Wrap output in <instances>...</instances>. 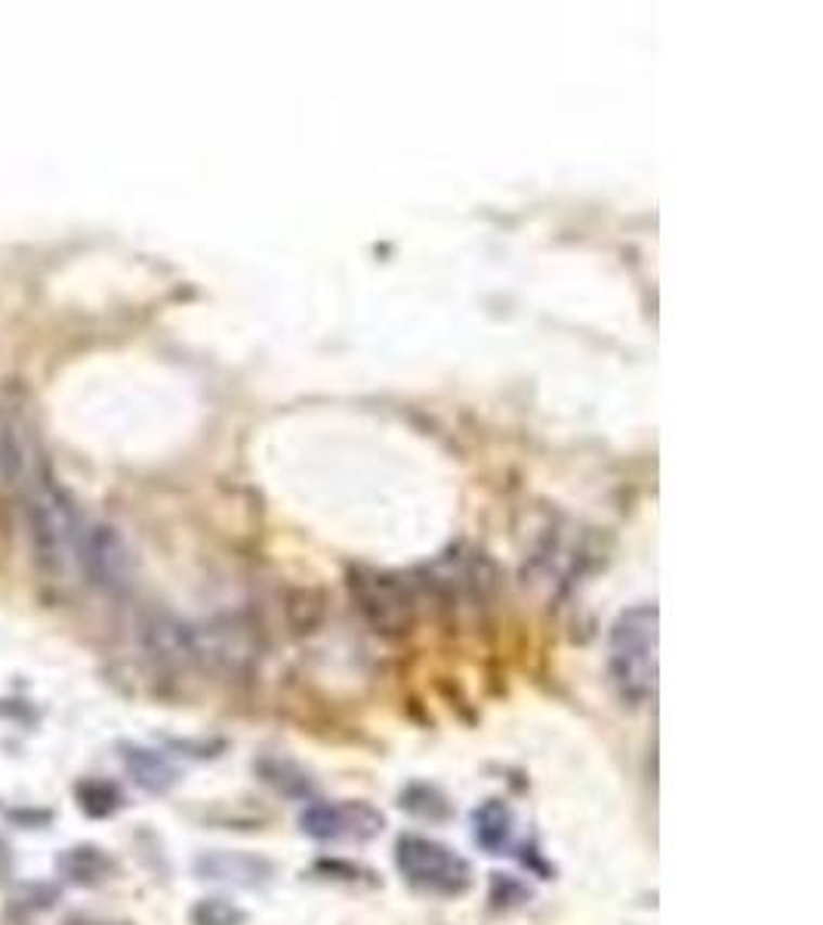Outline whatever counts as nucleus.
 <instances>
[{"label": "nucleus", "instance_id": "obj_1", "mask_svg": "<svg viewBox=\"0 0 823 925\" xmlns=\"http://www.w3.org/2000/svg\"><path fill=\"white\" fill-rule=\"evenodd\" d=\"M608 676L617 697L642 707L657 691V605H632L610 627Z\"/></svg>", "mask_w": 823, "mask_h": 925}, {"label": "nucleus", "instance_id": "obj_7", "mask_svg": "<svg viewBox=\"0 0 823 925\" xmlns=\"http://www.w3.org/2000/svg\"><path fill=\"white\" fill-rule=\"evenodd\" d=\"M120 762L130 771V778L139 787L149 793H167L179 781V771L160 753L139 744H124L120 747Z\"/></svg>", "mask_w": 823, "mask_h": 925}, {"label": "nucleus", "instance_id": "obj_5", "mask_svg": "<svg viewBox=\"0 0 823 925\" xmlns=\"http://www.w3.org/2000/svg\"><path fill=\"white\" fill-rule=\"evenodd\" d=\"M358 602L361 611L368 614L376 632H404L411 627L413 605L408 592L389 577H371V580H358Z\"/></svg>", "mask_w": 823, "mask_h": 925}, {"label": "nucleus", "instance_id": "obj_11", "mask_svg": "<svg viewBox=\"0 0 823 925\" xmlns=\"http://www.w3.org/2000/svg\"><path fill=\"white\" fill-rule=\"evenodd\" d=\"M247 913L226 898H201L192 907V925H244Z\"/></svg>", "mask_w": 823, "mask_h": 925}, {"label": "nucleus", "instance_id": "obj_9", "mask_svg": "<svg viewBox=\"0 0 823 925\" xmlns=\"http://www.w3.org/2000/svg\"><path fill=\"white\" fill-rule=\"evenodd\" d=\"M75 796H78V806L87 818H108L120 806L118 787L108 781H80L75 787Z\"/></svg>", "mask_w": 823, "mask_h": 925}, {"label": "nucleus", "instance_id": "obj_3", "mask_svg": "<svg viewBox=\"0 0 823 925\" xmlns=\"http://www.w3.org/2000/svg\"><path fill=\"white\" fill-rule=\"evenodd\" d=\"M299 827L306 836L321 843H368L386 827L383 811L371 802L346 799V802H312L299 814Z\"/></svg>", "mask_w": 823, "mask_h": 925}, {"label": "nucleus", "instance_id": "obj_6", "mask_svg": "<svg viewBox=\"0 0 823 925\" xmlns=\"http://www.w3.org/2000/svg\"><path fill=\"white\" fill-rule=\"evenodd\" d=\"M56 870L65 883L78 888H97L102 886L112 873H115V861L108 858V851H102L99 846H75L68 851H62Z\"/></svg>", "mask_w": 823, "mask_h": 925}, {"label": "nucleus", "instance_id": "obj_4", "mask_svg": "<svg viewBox=\"0 0 823 925\" xmlns=\"http://www.w3.org/2000/svg\"><path fill=\"white\" fill-rule=\"evenodd\" d=\"M195 873L207 883L235 888H259L274 879V864L250 851H204L195 858Z\"/></svg>", "mask_w": 823, "mask_h": 925}, {"label": "nucleus", "instance_id": "obj_2", "mask_svg": "<svg viewBox=\"0 0 823 925\" xmlns=\"http://www.w3.org/2000/svg\"><path fill=\"white\" fill-rule=\"evenodd\" d=\"M395 864L413 888L426 895L460 898L472 886L470 861L429 836H401L395 846Z\"/></svg>", "mask_w": 823, "mask_h": 925}, {"label": "nucleus", "instance_id": "obj_8", "mask_svg": "<svg viewBox=\"0 0 823 925\" xmlns=\"http://www.w3.org/2000/svg\"><path fill=\"white\" fill-rule=\"evenodd\" d=\"M512 830H515V814L503 799H488L472 811V836L488 855H500L510 846Z\"/></svg>", "mask_w": 823, "mask_h": 925}, {"label": "nucleus", "instance_id": "obj_10", "mask_svg": "<svg viewBox=\"0 0 823 925\" xmlns=\"http://www.w3.org/2000/svg\"><path fill=\"white\" fill-rule=\"evenodd\" d=\"M401 806L408 808L411 814H416V818H429V821H445V818L451 814L448 799L435 787H426V784H413V787L401 796Z\"/></svg>", "mask_w": 823, "mask_h": 925}, {"label": "nucleus", "instance_id": "obj_12", "mask_svg": "<svg viewBox=\"0 0 823 925\" xmlns=\"http://www.w3.org/2000/svg\"><path fill=\"white\" fill-rule=\"evenodd\" d=\"M68 925H127V923H105V920H72Z\"/></svg>", "mask_w": 823, "mask_h": 925}]
</instances>
